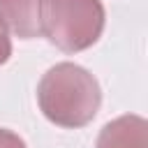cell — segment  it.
Instances as JSON below:
<instances>
[{
  "instance_id": "obj_3",
  "label": "cell",
  "mask_w": 148,
  "mask_h": 148,
  "mask_svg": "<svg viewBox=\"0 0 148 148\" xmlns=\"http://www.w3.org/2000/svg\"><path fill=\"white\" fill-rule=\"evenodd\" d=\"M95 148H148V123L136 113L113 118L99 130Z\"/></svg>"
},
{
  "instance_id": "obj_6",
  "label": "cell",
  "mask_w": 148,
  "mask_h": 148,
  "mask_svg": "<svg viewBox=\"0 0 148 148\" xmlns=\"http://www.w3.org/2000/svg\"><path fill=\"white\" fill-rule=\"evenodd\" d=\"M12 56V39L7 37V32L0 28V65H5Z\"/></svg>"
},
{
  "instance_id": "obj_5",
  "label": "cell",
  "mask_w": 148,
  "mask_h": 148,
  "mask_svg": "<svg viewBox=\"0 0 148 148\" xmlns=\"http://www.w3.org/2000/svg\"><path fill=\"white\" fill-rule=\"evenodd\" d=\"M0 148H28V146L16 132L0 127Z\"/></svg>"
},
{
  "instance_id": "obj_1",
  "label": "cell",
  "mask_w": 148,
  "mask_h": 148,
  "mask_svg": "<svg viewBox=\"0 0 148 148\" xmlns=\"http://www.w3.org/2000/svg\"><path fill=\"white\" fill-rule=\"evenodd\" d=\"M37 102L46 120L65 130H79L97 116L102 88L86 67L58 62L39 79Z\"/></svg>"
},
{
  "instance_id": "obj_4",
  "label": "cell",
  "mask_w": 148,
  "mask_h": 148,
  "mask_svg": "<svg viewBox=\"0 0 148 148\" xmlns=\"http://www.w3.org/2000/svg\"><path fill=\"white\" fill-rule=\"evenodd\" d=\"M42 0H0V25L18 39L42 37Z\"/></svg>"
},
{
  "instance_id": "obj_2",
  "label": "cell",
  "mask_w": 148,
  "mask_h": 148,
  "mask_svg": "<svg viewBox=\"0 0 148 148\" xmlns=\"http://www.w3.org/2000/svg\"><path fill=\"white\" fill-rule=\"evenodd\" d=\"M102 0H42V37L65 53L90 49L104 30Z\"/></svg>"
}]
</instances>
